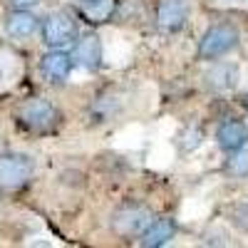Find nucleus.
<instances>
[{"instance_id":"1","label":"nucleus","mask_w":248,"mask_h":248,"mask_svg":"<svg viewBox=\"0 0 248 248\" xmlns=\"http://www.w3.org/2000/svg\"><path fill=\"white\" fill-rule=\"evenodd\" d=\"M238 45V30L231 23H216L203 32L199 43V57L201 60H218L223 55H229Z\"/></svg>"},{"instance_id":"2","label":"nucleus","mask_w":248,"mask_h":248,"mask_svg":"<svg viewBox=\"0 0 248 248\" xmlns=\"http://www.w3.org/2000/svg\"><path fill=\"white\" fill-rule=\"evenodd\" d=\"M17 122L23 124L30 132H50L52 127H57L60 122V112L55 105H50L47 99H28L20 105L17 109Z\"/></svg>"},{"instance_id":"3","label":"nucleus","mask_w":248,"mask_h":248,"mask_svg":"<svg viewBox=\"0 0 248 248\" xmlns=\"http://www.w3.org/2000/svg\"><path fill=\"white\" fill-rule=\"evenodd\" d=\"M35 164L28 154H0V189L5 191H15L20 186H25L32 179Z\"/></svg>"},{"instance_id":"4","label":"nucleus","mask_w":248,"mask_h":248,"mask_svg":"<svg viewBox=\"0 0 248 248\" xmlns=\"http://www.w3.org/2000/svg\"><path fill=\"white\" fill-rule=\"evenodd\" d=\"M43 43L47 47H67L77 40V20L75 15L57 10L43 20Z\"/></svg>"},{"instance_id":"5","label":"nucleus","mask_w":248,"mask_h":248,"mask_svg":"<svg viewBox=\"0 0 248 248\" xmlns=\"http://www.w3.org/2000/svg\"><path fill=\"white\" fill-rule=\"evenodd\" d=\"M191 13V3L189 0H159L156 8V23L161 30L167 32H176L186 25Z\"/></svg>"},{"instance_id":"6","label":"nucleus","mask_w":248,"mask_h":248,"mask_svg":"<svg viewBox=\"0 0 248 248\" xmlns=\"http://www.w3.org/2000/svg\"><path fill=\"white\" fill-rule=\"evenodd\" d=\"M40 72L52 85H62L72 72V55L62 52V47H50V52L40 60Z\"/></svg>"},{"instance_id":"7","label":"nucleus","mask_w":248,"mask_h":248,"mask_svg":"<svg viewBox=\"0 0 248 248\" xmlns=\"http://www.w3.org/2000/svg\"><path fill=\"white\" fill-rule=\"evenodd\" d=\"M216 141H218V147L226 152V154H233L238 149L246 147V141H248V127L241 122V119H226L218 124V129H216Z\"/></svg>"},{"instance_id":"8","label":"nucleus","mask_w":248,"mask_h":248,"mask_svg":"<svg viewBox=\"0 0 248 248\" xmlns=\"http://www.w3.org/2000/svg\"><path fill=\"white\" fill-rule=\"evenodd\" d=\"M176 233V223L169 216H159L154 221H149L144 226V231L139 233V243L144 248H159V246H167Z\"/></svg>"},{"instance_id":"9","label":"nucleus","mask_w":248,"mask_h":248,"mask_svg":"<svg viewBox=\"0 0 248 248\" xmlns=\"http://www.w3.org/2000/svg\"><path fill=\"white\" fill-rule=\"evenodd\" d=\"M72 60L85 70H99V65H102V43H99V37L92 35V32L77 37L75 50H72Z\"/></svg>"},{"instance_id":"10","label":"nucleus","mask_w":248,"mask_h":248,"mask_svg":"<svg viewBox=\"0 0 248 248\" xmlns=\"http://www.w3.org/2000/svg\"><path fill=\"white\" fill-rule=\"evenodd\" d=\"M37 28H40V20L25 8H17V10L5 15V32L10 37H15V40L32 37L37 32Z\"/></svg>"},{"instance_id":"11","label":"nucleus","mask_w":248,"mask_h":248,"mask_svg":"<svg viewBox=\"0 0 248 248\" xmlns=\"http://www.w3.org/2000/svg\"><path fill=\"white\" fill-rule=\"evenodd\" d=\"M149 221H152L149 211H144V209H127V211L117 214L114 229H117L122 236H132V233H141L144 226H147Z\"/></svg>"},{"instance_id":"12","label":"nucleus","mask_w":248,"mask_h":248,"mask_svg":"<svg viewBox=\"0 0 248 248\" xmlns=\"http://www.w3.org/2000/svg\"><path fill=\"white\" fill-rule=\"evenodd\" d=\"M206 79H209V87H214V90H231L236 85V67H231V65L214 67Z\"/></svg>"},{"instance_id":"13","label":"nucleus","mask_w":248,"mask_h":248,"mask_svg":"<svg viewBox=\"0 0 248 248\" xmlns=\"http://www.w3.org/2000/svg\"><path fill=\"white\" fill-rule=\"evenodd\" d=\"M229 171H231V176H238V179L248 176V152H243V149L233 152V156L229 159Z\"/></svg>"},{"instance_id":"14","label":"nucleus","mask_w":248,"mask_h":248,"mask_svg":"<svg viewBox=\"0 0 248 248\" xmlns=\"http://www.w3.org/2000/svg\"><path fill=\"white\" fill-rule=\"evenodd\" d=\"M87 8V13L94 17V20H107L109 15H112V8H114V0H94V3H90V5H85Z\"/></svg>"},{"instance_id":"15","label":"nucleus","mask_w":248,"mask_h":248,"mask_svg":"<svg viewBox=\"0 0 248 248\" xmlns=\"http://www.w3.org/2000/svg\"><path fill=\"white\" fill-rule=\"evenodd\" d=\"M15 8H30V5H37L40 0H10Z\"/></svg>"},{"instance_id":"16","label":"nucleus","mask_w":248,"mask_h":248,"mask_svg":"<svg viewBox=\"0 0 248 248\" xmlns=\"http://www.w3.org/2000/svg\"><path fill=\"white\" fill-rule=\"evenodd\" d=\"M79 3H82V5H90V3H94V0H79Z\"/></svg>"}]
</instances>
